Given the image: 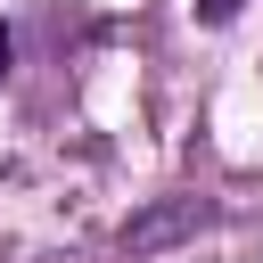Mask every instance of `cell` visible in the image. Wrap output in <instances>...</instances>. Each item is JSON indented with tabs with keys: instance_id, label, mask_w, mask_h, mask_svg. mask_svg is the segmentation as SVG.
<instances>
[{
	"instance_id": "6da1fadb",
	"label": "cell",
	"mask_w": 263,
	"mask_h": 263,
	"mask_svg": "<svg viewBox=\"0 0 263 263\" xmlns=\"http://www.w3.org/2000/svg\"><path fill=\"white\" fill-rule=\"evenodd\" d=\"M189 222H205V214H197V205H164V214H148V222H132L123 238H132V247H156V238H173V230H189Z\"/></svg>"
},
{
	"instance_id": "7a4b0ae2",
	"label": "cell",
	"mask_w": 263,
	"mask_h": 263,
	"mask_svg": "<svg viewBox=\"0 0 263 263\" xmlns=\"http://www.w3.org/2000/svg\"><path fill=\"white\" fill-rule=\"evenodd\" d=\"M197 16H205V25H230V16H238V0H197Z\"/></svg>"
},
{
	"instance_id": "3957f363",
	"label": "cell",
	"mask_w": 263,
	"mask_h": 263,
	"mask_svg": "<svg viewBox=\"0 0 263 263\" xmlns=\"http://www.w3.org/2000/svg\"><path fill=\"white\" fill-rule=\"evenodd\" d=\"M0 74H8V25H0Z\"/></svg>"
}]
</instances>
